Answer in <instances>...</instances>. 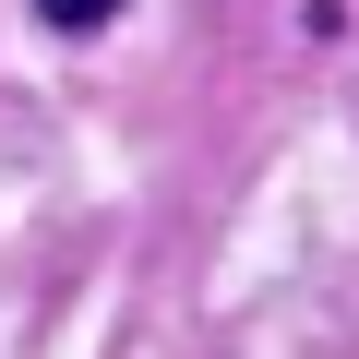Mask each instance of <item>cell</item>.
<instances>
[{"label": "cell", "mask_w": 359, "mask_h": 359, "mask_svg": "<svg viewBox=\"0 0 359 359\" xmlns=\"http://www.w3.org/2000/svg\"><path fill=\"white\" fill-rule=\"evenodd\" d=\"M36 13H48V25H60V36H96V25H108V13H120V0H36Z\"/></svg>", "instance_id": "cell-1"}]
</instances>
